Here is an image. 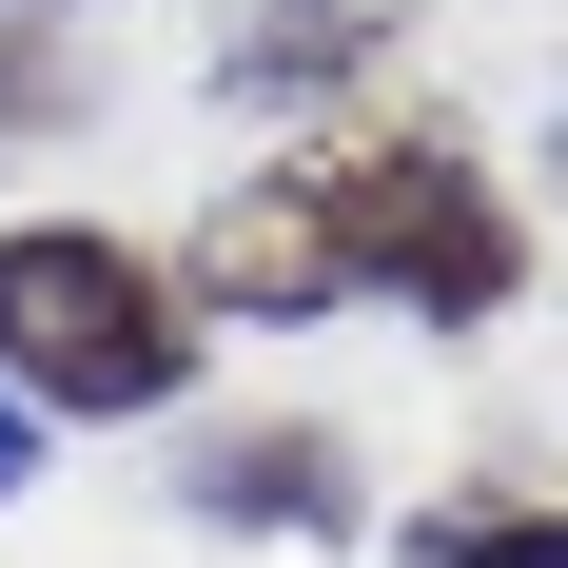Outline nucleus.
<instances>
[{"label": "nucleus", "mask_w": 568, "mask_h": 568, "mask_svg": "<svg viewBox=\"0 0 568 568\" xmlns=\"http://www.w3.org/2000/svg\"><path fill=\"white\" fill-rule=\"evenodd\" d=\"M393 568H568V510L549 490H432L393 529Z\"/></svg>", "instance_id": "423d86ee"}, {"label": "nucleus", "mask_w": 568, "mask_h": 568, "mask_svg": "<svg viewBox=\"0 0 568 568\" xmlns=\"http://www.w3.org/2000/svg\"><path fill=\"white\" fill-rule=\"evenodd\" d=\"M176 490H196V529H235V549H353V529H373V490H353V452L314 432V412H255V432H216Z\"/></svg>", "instance_id": "7ed1b4c3"}, {"label": "nucleus", "mask_w": 568, "mask_h": 568, "mask_svg": "<svg viewBox=\"0 0 568 568\" xmlns=\"http://www.w3.org/2000/svg\"><path fill=\"white\" fill-rule=\"evenodd\" d=\"M196 353H216V314L176 255L99 216H0V373L40 393V432H138L196 393Z\"/></svg>", "instance_id": "f03ea898"}, {"label": "nucleus", "mask_w": 568, "mask_h": 568, "mask_svg": "<svg viewBox=\"0 0 568 568\" xmlns=\"http://www.w3.org/2000/svg\"><path fill=\"white\" fill-rule=\"evenodd\" d=\"M79 99H99V40H79V0H20V20H0V158L79 138Z\"/></svg>", "instance_id": "39448f33"}, {"label": "nucleus", "mask_w": 568, "mask_h": 568, "mask_svg": "<svg viewBox=\"0 0 568 568\" xmlns=\"http://www.w3.org/2000/svg\"><path fill=\"white\" fill-rule=\"evenodd\" d=\"M373 59H393V0H255L216 40V99H334Z\"/></svg>", "instance_id": "20e7f679"}, {"label": "nucleus", "mask_w": 568, "mask_h": 568, "mask_svg": "<svg viewBox=\"0 0 568 568\" xmlns=\"http://www.w3.org/2000/svg\"><path fill=\"white\" fill-rule=\"evenodd\" d=\"M0 20H20V0H0Z\"/></svg>", "instance_id": "6e6552de"}, {"label": "nucleus", "mask_w": 568, "mask_h": 568, "mask_svg": "<svg viewBox=\"0 0 568 568\" xmlns=\"http://www.w3.org/2000/svg\"><path fill=\"white\" fill-rule=\"evenodd\" d=\"M196 314H334V294H393L432 334H490L529 294V196L470 158V118H314L235 176L216 216L176 235Z\"/></svg>", "instance_id": "f257e3e1"}, {"label": "nucleus", "mask_w": 568, "mask_h": 568, "mask_svg": "<svg viewBox=\"0 0 568 568\" xmlns=\"http://www.w3.org/2000/svg\"><path fill=\"white\" fill-rule=\"evenodd\" d=\"M20 490H40V393L0 373V510H20Z\"/></svg>", "instance_id": "0eeeda50"}]
</instances>
